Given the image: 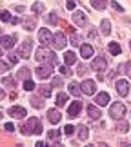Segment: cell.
Instances as JSON below:
<instances>
[{"instance_id":"52a82bcc","label":"cell","mask_w":131,"mask_h":147,"mask_svg":"<svg viewBox=\"0 0 131 147\" xmlns=\"http://www.w3.org/2000/svg\"><path fill=\"white\" fill-rule=\"evenodd\" d=\"M38 40L44 44V47H48V46L53 44V35H51L49 29H40L38 31Z\"/></svg>"},{"instance_id":"f907efd6","label":"cell","mask_w":131,"mask_h":147,"mask_svg":"<svg viewBox=\"0 0 131 147\" xmlns=\"http://www.w3.org/2000/svg\"><path fill=\"white\" fill-rule=\"evenodd\" d=\"M0 36H2V31H0Z\"/></svg>"},{"instance_id":"83f0119b","label":"cell","mask_w":131,"mask_h":147,"mask_svg":"<svg viewBox=\"0 0 131 147\" xmlns=\"http://www.w3.org/2000/svg\"><path fill=\"white\" fill-rule=\"evenodd\" d=\"M109 53L117 56V55H120V53H122V47L118 46L117 42H111V44H109Z\"/></svg>"},{"instance_id":"ab89813d","label":"cell","mask_w":131,"mask_h":147,"mask_svg":"<svg viewBox=\"0 0 131 147\" xmlns=\"http://www.w3.org/2000/svg\"><path fill=\"white\" fill-rule=\"evenodd\" d=\"M75 131H77V129L73 127V125H66V127H64V133H66V134H73Z\"/></svg>"},{"instance_id":"681fc988","label":"cell","mask_w":131,"mask_h":147,"mask_svg":"<svg viewBox=\"0 0 131 147\" xmlns=\"http://www.w3.org/2000/svg\"><path fill=\"white\" fill-rule=\"evenodd\" d=\"M2 55H4V47L0 46V58H2Z\"/></svg>"},{"instance_id":"d4e9b609","label":"cell","mask_w":131,"mask_h":147,"mask_svg":"<svg viewBox=\"0 0 131 147\" xmlns=\"http://www.w3.org/2000/svg\"><path fill=\"white\" fill-rule=\"evenodd\" d=\"M55 104H56V107H64L67 104V94L66 93H58V94H56V102H55Z\"/></svg>"},{"instance_id":"1f68e13d","label":"cell","mask_w":131,"mask_h":147,"mask_svg":"<svg viewBox=\"0 0 131 147\" xmlns=\"http://www.w3.org/2000/svg\"><path fill=\"white\" fill-rule=\"evenodd\" d=\"M0 20H4V22H9V20H11V15H9V11H5V9H2V11H0Z\"/></svg>"},{"instance_id":"6da1fadb","label":"cell","mask_w":131,"mask_h":147,"mask_svg":"<svg viewBox=\"0 0 131 147\" xmlns=\"http://www.w3.org/2000/svg\"><path fill=\"white\" fill-rule=\"evenodd\" d=\"M20 131L24 133V134H42V123H40V120H38V118H35V116H31L29 120L26 122V125H22L20 127Z\"/></svg>"},{"instance_id":"7dc6e473","label":"cell","mask_w":131,"mask_h":147,"mask_svg":"<svg viewBox=\"0 0 131 147\" xmlns=\"http://www.w3.org/2000/svg\"><path fill=\"white\" fill-rule=\"evenodd\" d=\"M13 129H15V125H13L11 122H7V123H5V131H13Z\"/></svg>"},{"instance_id":"74e56055","label":"cell","mask_w":131,"mask_h":147,"mask_svg":"<svg viewBox=\"0 0 131 147\" xmlns=\"http://www.w3.org/2000/svg\"><path fill=\"white\" fill-rule=\"evenodd\" d=\"M111 5H113V9H115V11H120V13L124 11V7H122V5L117 2V0H113V2H111Z\"/></svg>"},{"instance_id":"4fadbf2b","label":"cell","mask_w":131,"mask_h":147,"mask_svg":"<svg viewBox=\"0 0 131 147\" xmlns=\"http://www.w3.org/2000/svg\"><path fill=\"white\" fill-rule=\"evenodd\" d=\"M88 116L91 120H98L102 116V113H100L98 107H96V104H88Z\"/></svg>"},{"instance_id":"60d3db41","label":"cell","mask_w":131,"mask_h":147,"mask_svg":"<svg viewBox=\"0 0 131 147\" xmlns=\"http://www.w3.org/2000/svg\"><path fill=\"white\" fill-rule=\"evenodd\" d=\"M7 69H9V65L5 64V62L0 60V73H7Z\"/></svg>"},{"instance_id":"d6986e66","label":"cell","mask_w":131,"mask_h":147,"mask_svg":"<svg viewBox=\"0 0 131 147\" xmlns=\"http://www.w3.org/2000/svg\"><path fill=\"white\" fill-rule=\"evenodd\" d=\"M64 62H66V65H75L77 64V55L73 53V51H66L64 53Z\"/></svg>"},{"instance_id":"ac0fdd59","label":"cell","mask_w":131,"mask_h":147,"mask_svg":"<svg viewBox=\"0 0 131 147\" xmlns=\"http://www.w3.org/2000/svg\"><path fill=\"white\" fill-rule=\"evenodd\" d=\"M80 55L82 58H91L93 56V47L89 44H80Z\"/></svg>"},{"instance_id":"d6a6232c","label":"cell","mask_w":131,"mask_h":147,"mask_svg":"<svg viewBox=\"0 0 131 147\" xmlns=\"http://www.w3.org/2000/svg\"><path fill=\"white\" fill-rule=\"evenodd\" d=\"M128 129H129V125H128V122H118L117 123V131H128Z\"/></svg>"},{"instance_id":"4316f807","label":"cell","mask_w":131,"mask_h":147,"mask_svg":"<svg viewBox=\"0 0 131 147\" xmlns=\"http://www.w3.org/2000/svg\"><path fill=\"white\" fill-rule=\"evenodd\" d=\"M91 5H93L95 9H98V11H102L107 5V0H91Z\"/></svg>"},{"instance_id":"f5cc1de1","label":"cell","mask_w":131,"mask_h":147,"mask_svg":"<svg viewBox=\"0 0 131 147\" xmlns=\"http://www.w3.org/2000/svg\"><path fill=\"white\" fill-rule=\"evenodd\" d=\"M129 49H131V44H129Z\"/></svg>"},{"instance_id":"cb8c5ba5","label":"cell","mask_w":131,"mask_h":147,"mask_svg":"<svg viewBox=\"0 0 131 147\" xmlns=\"http://www.w3.org/2000/svg\"><path fill=\"white\" fill-rule=\"evenodd\" d=\"M77 131H78V140L86 142V140H88V134H89L88 127H86V125H80V127H77Z\"/></svg>"},{"instance_id":"4dcf8cb0","label":"cell","mask_w":131,"mask_h":147,"mask_svg":"<svg viewBox=\"0 0 131 147\" xmlns=\"http://www.w3.org/2000/svg\"><path fill=\"white\" fill-rule=\"evenodd\" d=\"M35 87H37V86H35V82H33L31 78H27V80H24V89H26V91H33Z\"/></svg>"},{"instance_id":"9a60e30c","label":"cell","mask_w":131,"mask_h":147,"mask_svg":"<svg viewBox=\"0 0 131 147\" xmlns=\"http://www.w3.org/2000/svg\"><path fill=\"white\" fill-rule=\"evenodd\" d=\"M48 120L51 123H58L62 120V115H60V111L58 109H49L48 111Z\"/></svg>"},{"instance_id":"ffe728a7","label":"cell","mask_w":131,"mask_h":147,"mask_svg":"<svg viewBox=\"0 0 131 147\" xmlns=\"http://www.w3.org/2000/svg\"><path fill=\"white\" fill-rule=\"evenodd\" d=\"M67 89H69V93L73 94V96H80L82 94V89H80V86H78L77 82H71L69 86H67Z\"/></svg>"},{"instance_id":"3957f363","label":"cell","mask_w":131,"mask_h":147,"mask_svg":"<svg viewBox=\"0 0 131 147\" xmlns=\"http://www.w3.org/2000/svg\"><path fill=\"white\" fill-rule=\"evenodd\" d=\"M109 115L115 118V120H122L124 115H126V105L120 104V102H117V104H113L109 107Z\"/></svg>"},{"instance_id":"f546056e","label":"cell","mask_w":131,"mask_h":147,"mask_svg":"<svg viewBox=\"0 0 131 147\" xmlns=\"http://www.w3.org/2000/svg\"><path fill=\"white\" fill-rule=\"evenodd\" d=\"M2 84H4V86H9V87H15L16 86V80H15L13 76H5L4 80H2Z\"/></svg>"},{"instance_id":"836d02e7","label":"cell","mask_w":131,"mask_h":147,"mask_svg":"<svg viewBox=\"0 0 131 147\" xmlns=\"http://www.w3.org/2000/svg\"><path fill=\"white\" fill-rule=\"evenodd\" d=\"M18 76L24 78V80H27V78H29V69H27V67H22L20 73H18Z\"/></svg>"},{"instance_id":"ee69618b","label":"cell","mask_w":131,"mask_h":147,"mask_svg":"<svg viewBox=\"0 0 131 147\" xmlns=\"http://www.w3.org/2000/svg\"><path fill=\"white\" fill-rule=\"evenodd\" d=\"M75 5H77V2H75V0H67V9H69V11H73V9H75Z\"/></svg>"},{"instance_id":"5bb4252c","label":"cell","mask_w":131,"mask_h":147,"mask_svg":"<svg viewBox=\"0 0 131 147\" xmlns=\"http://www.w3.org/2000/svg\"><path fill=\"white\" fill-rule=\"evenodd\" d=\"M80 109H82V102H73V104L67 107V115H69L71 118H75V116H78V113H80Z\"/></svg>"},{"instance_id":"f1b7e54d","label":"cell","mask_w":131,"mask_h":147,"mask_svg":"<svg viewBox=\"0 0 131 147\" xmlns=\"http://www.w3.org/2000/svg\"><path fill=\"white\" fill-rule=\"evenodd\" d=\"M33 13H37V15L44 13V4L42 2H35V4H33Z\"/></svg>"},{"instance_id":"e0dca14e","label":"cell","mask_w":131,"mask_h":147,"mask_svg":"<svg viewBox=\"0 0 131 147\" xmlns=\"http://www.w3.org/2000/svg\"><path fill=\"white\" fill-rule=\"evenodd\" d=\"M15 40H16V36H0V44H2V47L4 49H11L13 47V44H15Z\"/></svg>"},{"instance_id":"2e32d148","label":"cell","mask_w":131,"mask_h":147,"mask_svg":"<svg viewBox=\"0 0 131 147\" xmlns=\"http://www.w3.org/2000/svg\"><path fill=\"white\" fill-rule=\"evenodd\" d=\"M95 104L98 105V107L107 105V104H109V94H107V93H98V94H96V98H95Z\"/></svg>"},{"instance_id":"7c38bea8","label":"cell","mask_w":131,"mask_h":147,"mask_svg":"<svg viewBox=\"0 0 131 147\" xmlns=\"http://www.w3.org/2000/svg\"><path fill=\"white\" fill-rule=\"evenodd\" d=\"M73 22H75L77 26L84 27V26L88 24V16H86V13H84V11H75V13H73Z\"/></svg>"},{"instance_id":"7bdbcfd3","label":"cell","mask_w":131,"mask_h":147,"mask_svg":"<svg viewBox=\"0 0 131 147\" xmlns=\"http://www.w3.org/2000/svg\"><path fill=\"white\" fill-rule=\"evenodd\" d=\"M49 22H51V24H56V22H58V18H56V13H55V11L49 15Z\"/></svg>"},{"instance_id":"b9f144b4","label":"cell","mask_w":131,"mask_h":147,"mask_svg":"<svg viewBox=\"0 0 131 147\" xmlns=\"http://www.w3.org/2000/svg\"><path fill=\"white\" fill-rule=\"evenodd\" d=\"M71 44H73V46H80V38H78V35L71 36Z\"/></svg>"},{"instance_id":"5b68a950","label":"cell","mask_w":131,"mask_h":147,"mask_svg":"<svg viewBox=\"0 0 131 147\" xmlns=\"http://www.w3.org/2000/svg\"><path fill=\"white\" fill-rule=\"evenodd\" d=\"M51 73H53L51 65H38L37 69H35V75H37L38 80H45V78H49Z\"/></svg>"},{"instance_id":"7a4b0ae2","label":"cell","mask_w":131,"mask_h":147,"mask_svg":"<svg viewBox=\"0 0 131 147\" xmlns=\"http://www.w3.org/2000/svg\"><path fill=\"white\" fill-rule=\"evenodd\" d=\"M35 58L38 62H49V65H55V64H58V60H56V56L53 51H49L48 47H38L37 49V53H35Z\"/></svg>"},{"instance_id":"d590c367","label":"cell","mask_w":131,"mask_h":147,"mask_svg":"<svg viewBox=\"0 0 131 147\" xmlns=\"http://www.w3.org/2000/svg\"><path fill=\"white\" fill-rule=\"evenodd\" d=\"M58 71H60V75H64V76L71 75V73H69V69H67V65H60V67H58Z\"/></svg>"},{"instance_id":"277c9868","label":"cell","mask_w":131,"mask_h":147,"mask_svg":"<svg viewBox=\"0 0 131 147\" xmlns=\"http://www.w3.org/2000/svg\"><path fill=\"white\" fill-rule=\"evenodd\" d=\"M31 51H33V42L31 40H24L18 46V49H16V55H18L20 58H29Z\"/></svg>"},{"instance_id":"7402d4cb","label":"cell","mask_w":131,"mask_h":147,"mask_svg":"<svg viewBox=\"0 0 131 147\" xmlns=\"http://www.w3.org/2000/svg\"><path fill=\"white\" fill-rule=\"evenodd\" d=\"M60 136H62V133L56 131V129H51V131H48V138L51 140V142H56V144H58V142H60Z\"/></svg>"},{"instance_id":"f35d334b","label":"cell","mask_w":131,"mask_h":147,"mask_svg":"<svg viewBox=\"0 0 131 147\" xmlns=\"http://www.w3.org/2000/svg\"><path fill=\"white\" fill-rule=\"evenodd\" d=\"M53 87H62V78H58V76L53 78Z\"/></svg>"},{"instance_id":"8d00e7d4","label":"cell","mask_w":131,"mask_h":147,"mask_svg":"<svg viewBox=\"0 0 131 147\" xmlns=\"http://www.w3.org/2000/svg\"><path fill=\"white\" fill-rule=\"evenodd\" d=\"M31 105L37 107V109H40V107H42V102L38 100V98H31Z\"/></svg>"},{"instance_id":"8fae6325","label":"cell","mask_w":131,"mask_h":147,"mask_svg":"<svg viewBox=\"0 0 131 147\" xmlns=\"http://www.w3.org/2000/svg\"><path fill=\"white\" fill-rule=\"evenodd\" d=\"M115 87H117V93L120 94V96H128V93H129V84H128V80H117Z\"/></svg>"},{"instance_id":"f6af8a7d","label":"cell","mask_w":131,"mask_h":147,"mask_svg":"<svg viewBox=\"0 0 131 147\" xmlns=\"http://www.w3.org/2000/svg\"><path fill=\"white\" fill-rule=\"evenodd\" d=\"M77 75L84 76V75H86V67H84V65H78V73H77Z\"/></svg>"},{"instance_id":"e575fe53","label":"cell","mask_w":131,"mask_h":147,"mask_svg":"<svg viewBox=\"0 0 131 147\" xmlns=\"http://www.w3.org/2000/svg\"><path fill=\"white\" fill-rule=\"evenodd\" d=\"M18 60H20V56L16 55V53H13V55L9 56V64H13V65H15V64H18Z\"/></svg>"},{"instance_id":"603a6c76","label":"cell","mask_w":131,"mask_h":147,"mask_svg":"<svg viewBox=\"0 0 131 147\" xmlns=\"http://www.w3.org/2000/svg\"><path fill=\"white\" fill-rule=\"evenodd\" d=\"M51 87L53 86H40L38 87V94H40L42 98H49L51 96Z\"/></svg>"},{"instance_id":"44dd1931","label":"cell","mask_w":131,"mask_h":147,"mask_svg":"<svg viewBox=\"0 0 131 147\" xmlns=\"http://www.w3.org/2000/svg\"><path fill=\"white\" fill-rule=\"evenodd\" d=\"M24 27H26L27 31H33L37 27V18H35V16H31V18L27 16V18L24 20Z\"/></svg>"},{"instance_id":"c3c4849f","label":"cell","mask_w":131,"mask_h":147,"mask_svg":"<svg viewBox=\"0 0 131 147\" xmlns=\"http://www.w3.org/2000/svg\"><path fill=\"white\" fill-rule=\"evenodd\" d=\"M4 98H5V93H4V89L0 87V100H4Z\"/></svg>"},{"instance_id":"484cf974","label":"cell","mask_w":131,"mask_h":147,"mask_svg":"<svg viewBox=\"0 0 131 147\" xmlns=\"http://www.w3.org/2000/svg\"><path fill=\"white\" fill-rule=\"evenodd\" d=\"M100 33H102V35H109V33H111V22H109V20H102V24H100Z\"/></svg>"},{"instance_id":"30bf717a","label":"cell","mask_w":131,"mask_h":147,"mask_svg":"<svg viewBox=\"0 0 131 147\" xmlns=\"http://www.w3.org/2000/svg\"><path fill=\"white\" fill-rule=\"evenodd\" d=\"M9 116H13V118H18V120H22V118H26L27 116V113L24 107H18V105H13V107H9Z\"/></svg>"},{"instance_id":"bcb514c9","label":"cell","mask_w":131,"mask_h":147,"mask_svg":"<svg viewBox=\"0 0 131 147\" xmlns=\"http://www.w3.org/2000/svg\"><path fill=\"white\" fill-rule=\"evenodd\" d=\"M9 22L15 26V24H18V22H20V18H18V16H11V20H9Z\"/></svg>"},{"instance_id":"ba28073f","label":"cell","mask_w":131,"mask_h":147,"mask_svg":"<svg viewBox=\"0 0 131 147\" xmlns=\"http://www.w3.org/2000/svg\"><path fill=\"white\" fill-rule=\"evenodd\" d=\"M51 46H55L56 49H64L67 46V40H66L64 33H55L53 35V44H51Z\"/></svg>"},{"instance_id":"8992f818","label":"cell","mask_w":131,"mask_h":147,"mask_svg":"<svg viewBox=\"0 0 131 147\" xmlns=\"http://www.w3.org/2000/svg\"><path fill=\"white\" fill-rule=\"evenodd\" d=\"M106 67H107V62H106L104 56H98V58H95L93 62H91V69L96 71V73H104Z\"/></svg>"},{"instance_id":"9c48e42d","label":"cell","mask_w":131,"mask_h":147,"mask_svg":"<svg viewBox=\"0 0 131 147\" xmlns=\"http://www.w3.org/2000/svg\"><path fill=\"white\" fill-rule=\"evenodd\" d=\"M80 89H82V94L91 96V94H95V91H96V84L93 80H84L82 86H80Z\"/></svg>"},{"instance_id":"816d5d0a","label":"cell","mask_w":131,"mask_h":147,"mask_svg":"<svg viewBox=\"0 0 131 147\" xmlns=\"http://www.w3.org/2000/svg\"><path fill=\"white\" fill-rule=\"evenodd\" d=\"M0 118H2V113H0Z\"/></svg>"}]
</instances>
